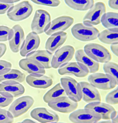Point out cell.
<instances>
[{
  "instance_id": "cell-1",
  "label": "cell",
  "mask_w": 118,
  "mask_h": 123,
  "mask_svg": "<svg viewBox=\"0 0 118 123\" xmlns=\"http://www.w3.org/2000/svg\"><path fill=\"white\" fill-rule=\"evenodd\" d=\"M83 50L88 56L99 63H105L112 59V55L109 50L98 43H88L85 46Z\"/></svg>"
},
{
  "instance_id": "cell-2",
  "label": "cell",
  "mask_w": 118,
  "mask_h": 123,
  "mask_svg": "<svg viewBox=\"0 0 118 123\" xmlns=\"http://www.w3.org/2000/svg\"><path fill=\"white\" fill-rule=\"evenodd\" d=\"M71 33L76 39L83 42L95 40L98 38L99 31L94 26H88L83 23L75 25L71 29Z\"/></svg>"
},
{
  "instance_id": "cell-3",
  "label": "cell",
  "mask_w": 118,
  "mask_h": 123,
  "mask_svg": "<svg viewBox=\"0 0 118 123\" xmlns=\"http://www.w3.org/2000/svg\"><path fill=\"white\" fill-rule=\"evenodd\" d=\"M33 10L31 3L28 1L24 0L11 7L7 11V15L10 20L19 21L29 17Z\"/></svg>"
},
{
  "instance_id": "cell-4",
  "label": "cell",
  "mask_w": 118,
  "mask_h": 123,
  "mask_svg": "<svg viewBox=\"0 0 118 123\" xmlns=\"http://www.w3.org/2000/svg\"><path fill=\"white\" fill-rule=\"evenodd\" d=\"M60 81L66 95L69 98L77 103L81 101L82 93L79 83L73 78L68 76L61 78Z\"/></svg>"
},
{
  "instance_id": "cell-5",
  "label": "cell",
  "mask_w": 118,
  "mask_h": 123,
  "mask_svg": "<svg viewBox=\"0 0 118 123\" xmlns=\"http://www.w3.org/2000/svg\"><path fill=\"white\" fill-rule=\"evenodd\" d=\"M88 82L94 87L104 90L113 88L118 83L115 79L110 75L101 73H95L90 75L88 77Z\"/></svg>"
},
{
  "instance_id": "cell-6",
  "label": "cell",
  "mask_w": 118,
  "mask_h": 123,
  "mask_svg": "<svg viewBox=\"0 0 118 123\" xmlns=\"http://www.w3.org/2000/svg\"><path fill=\"white\" fill-rule=\"evenodd\" d=\"M69 119L73 123H95L101 119L99 114L85 108L73 111L70 115Z\"/></svg>"
},
{
  "instance_id": "cell-7",
  "label": "cell",
  "mask_w": 118,
  "mask_h": 123,
  "mask_svg": "<svg viewBox=\"0 0 118 123\" xmlns=\"http://www.w3.org/2000/svg\"><path fill=\"white\" fill-rule=\"evenodd\" d=\"M105 4L102 2H98L94 4L84 16L83 24L88 26H94L101 23L103 15L106 13Z\"/></svg>"
},
{
  "instance_id": "cell-8",
  "label": "cell",
  "mask_w": 118,
  "mask_h": 123,
  "mask_svg": "<svg viewBox=\"0 0 118 123\" xmlns=\"http://www.w3.org/2000/svg\"><path fill=\"white\" fill-rule=\"evenodd\" d=\"M75 54L74 48L70 45H65L58 49L53 56L51 63L52 68H57L69 62Z\"/></svg>"
},
{
  "instance_id": "cell-9",
  "label": "cell",
  "mask_w": 118,
  "mask_h": 123,
  "mask_svg": "<svg viewBox=\"0 0 118 123\" xmlns=\"http://www.w3.org/2000/svg\"><path fill=\"white\" fill-rule=\"evenodd\" d=\"M51 22V17L47 11L39 9L35 13L31 25L32 31L38 34L45 32Z\"/></svg>"
},
{
  "instance_id": "cell-10",
  "label": "cell",
  "mask_w": 118,
  "mask_h": 123,
  "mask_svg": "<svg viewBox=\"0 0 118 123\" xmlns=\"http://www.w3.org/2000/svg\"><path fill=\"white\" fill-rule=\"evenodd\" d=\"M34 102L33 98L29 96L20 97L11 104L8 111L14 118L18 117L23 114L33 105Z\"/></svg>"
},
{
  "instance_id": "cell-11",
  "label": "cell",
  "mask_w": 118,
  "mask_h": 123,
  "mask_svg": "<svg viewBox=\"0 0 118 123\" xmlns=\"http://www.w3.org/2000/svg\"><path fill=\"white\" fill-rule=\"evenodd\" d=\"M73 18L70 16H62L58 17L51 21L45 32L47 35L59 32L64 31L73 23Z\"/></svg>"
},
{
  "instance_id": "cell-12",
  "label": "cell",
  "mask_w": 118,
  "mask_h": 123,
  "mask_svg": "<svg viewBox=\"0 0 118 123\" xmlns=\"http://www.w3.org/2000/svg\"><path fill=\"white\" fill-rule=\"evenodd\" d=\"M47 104L48 106L54 111L65 113L74 111L78 105L77 102L72 101L66 96L60 97Z\"/></svg>"
},
{
  "instance_id": "cell-13",
  "label": "cell",
  "mask_w": 118,
  "mask_h": 123,
  "mask_svg": "<svg viewBox=\"0 0 118 123\" xmlns=\"http://www.w3.org/2000/svg\"><path fill=\"white\" fill-rule=\"evenodd\" d=\"M84 108L91 110L100 116L101 119H112L117 115L115 109L111 105L101 102H95L87 104Z\"/></svg>"
},
{
  "instance_id": "cell-14",
  "label": "cell",
  "mask_w": 118,
  "mask_h": 123,
  "mask_svg": "<svg viewBox=\"0 0 118 123\" xmlns=\"http://www.w3.org/2000/svg\"><path fill=\"white\" fill-rule=\"evenodd\" d=\"M24 39V33L22 28L19 25H14L11 28L8 39L11 50L14 53L18 52Z\"/></svg>"
},
{
  "instance_id": "cell-15",
  "label": "cell",
  "mask_w": 118,
  "mask_h": 123,
  "mask_svg": "<svg viewBox=\"0 0 118 123\" xmlns=\"http://www.w3.org/2000/svg\"><path fill=\"white\" fill-rule=\"evenodd\" d=\"M58 72L61 75L71 74L79 78L85 77L89 73L85 67L77 62H69L63 64L59 68Z\"/></svg>"
},
{
  "instance_id": "cell-16",
  "label": "cell",
  "mask_w": 118,
  "mask_h": 123,
  "mask_svg": "<svg viewBox=\"0 0 118 123\" xmlns=\"http://www.w3.org/2000/svg\"><path fill=\"white\" fill-rule=\"evenodd\" d=\"M25 91L23 86L17 82L7 81L0 83V94L9 97H18L22 95Z\"/></svg>"
},
{
  "instance_id": "cell-17",
  "label": "cell",
  "mask_w": 118,
  "mask_h": 123,
  "mask_svg": "<svg viewBox=\"0 0 118 123\" xmlns=\"http://www.w3.org/2000/svg\"><path fill=\"white\" fill-rule=\"evenodd\" d=\"M31 116L41 123L58 122L59 118L54 111L44 107H38L33 109L30 113Z\"/></svg>"
},
{
  "instance_id": "cell-18",
  "label": "cell",
  "mask_w": 118,
  "mask_h": 123,
  "mask_svg": "<svg viewBox=\"0 0 118 123\" xmlns=\"http://www.w3.org/2000/svg\"><path fill=\"white\" fill-rule=\"evenodd\" d=\"M40 42L38 34L32 31L30 32L24 39L20 48V53L21 55L26 56L29 53L37 49Z\"/></svg>"
},
{
  "instance_id": "cell-19",
  "label": "cell",
  "mask_w": 118,
  "mask_h": 123,
  "mask_svg": "<svg viewBox=\"0 0 118 123\" xmlns=\"http://www.w3.org/2000/svg\"><path fill=\"white\" fill-rule=\"evenodd\" d=\"M81 89L83 100L89 103L95 102H101V96L98 91L89 82L81 81L79 82Z\"/></svg>"
},
{
  "instance_id": "cell-20",
  "label": "cell",
  "mask_w": 118,
  "mask_h": 123,
  "mask_svg": "<svg viewBox=\"0 0 118 123\" xmlns=\"http://www.w3.org/2000/svg\"><path fill=\"white\" fill-rule=\"evenodd\" d=\"M26 82L34 88L46 89L51 86L53 80L50 77L41 74H29L26 77Z\"/></svg>"
},
{
  "instance_id": "cell-21",
  "label": "cell",
  "mask_w": 118,
  "mask_h": 123,
  "mask_svg": "<svg viewBox=\"0 0 118 123\" xmlns=\"http://www.w3.org/2000/svg\"><path fill=\"white\" fill-rule=\"evenodd\" d=\"M67 37V33L64 31L53 34L48 38L46 43V49L53 54L64 43Z\"/></svg>"
},
{
  "instance_id": "cell-22",
  "label": "cell",
  "mask_w": 118,
  "mask_h": 123,
  "mask_svg": "<svg viewBox=\"0 0 118 123\" xmlns=\"http://www.w3.org/2000/svg\"><path fill=\"white\" fill-rule=\"evenodd\" d=\"M53 54L46 50H35L30 52L26 58L34 60L41 64L45 69L52 68L51 65Z\"/></svg>"
},
{
  "instance_id": "cell-23",
  "label": "cell",
  "mask_w": 118,
  "mask_h": 123,
  "mask_svg": "<svg viewBox=\"0 0 118 123\" xmlns=\"http://www.w3.org/2000/svg\"><path fill=\"white\" fill-rule=\"evenodd\" d=\"M75 57L77 62L85 67L88 70L89 73H95L99 70V63L88 56L83 50L80 49L76 51L75 53Z\"/></svg>"
},
{
  "instance_id": "cell-24",
  "label": "cell",
  "mask_w": 118,
  "mask_h": 123,
  "mask_svg": "<svg viewBox=\"0 0 118 123\" xmlns=\"http://www.w3.org/2000/svg\"><path fill=\"white\" fill-rule=\"evenodd\" d=\"M19 67L30 74H44L45 69L41 64L36 61L26 58L21 59L19 62Z\"/></svg>"
},
{
  "instance_id": "cell-25",
  "label": "cell",
  "mask_w": 118,
  "mask_h": 123,
  "mask_svg": "<svg viewBox=\"0 0 118 123\" xmlns=\"http://www.w3.org/2000/svg\"><path fill=\"white\" fill-rule=\"evenodd\" d=\"M25 74L20 70L11 68L7 69L0 74V82L7 81H14L20 83L25 79Z\"/></svg>"
},
{
  "instance_id": "cell-26",
  "label": "cell",
  "mask_w": 118,
  "mask_h": 123,
  "mask_svg": "<svg viewBox=\"0 0 118 123\" xmlns=\"http://www.w3.org/2000/svg\"><path fill=\"white\" fill-rule=\"evenodd\" d=\"M101 22L103 25L107 29H118V13L112 12L105 13L101 18Z\"/></svg>"
},
{
  "instance_id": "cell-27",
  "label": "cell",
  "mask_w": 118,
  "mask_h": 123,
  "mask_svg": "<svg viewBox=\"0 0 118 123\" xmlns=\"http://www.w3.org/2000/svg\"><path fill=\"white\" fill-rule=\"evenodd\" d=\"M118 29L104 30L99 34L98 38L102 42L107 44L118 43Z\"/></svg>"
},
{
  "instance_id": "cell-28",
  "label": "cell",
  "mask_w": 118,
  "mask_h": 123,
  "mask_svg": "<svg viewBox=\"0 0 118 123\" xmlns=\"http://www.w3.org/2000/svg\"><path fill=\"white\" fill-rule=\"evenodd\" d=\"M64 1L71 9L82 11L89 10L94 4V1L93 0H66Z\"/></svg>"
},
{
  "instance_id": "cell-29",
  "label": "cell",
  "mask_w": 118,
  "mask_h": 123,
  "mask_svg": "<svg viewBox=\"0 0 118 123\" xmlns=\"http://www.w3.org/2000/svg\"><path fill=\"white\" fill-rule=\"evenodd\" d=\"M66 96L64 90L59 83L49 90L44 95L43 99L45 102L48 103L61 97Z\"/></svg>"
},
{
  "instance_id": "cell-30",
  "label": "cell",
  "mask_w": 118,
  "mask_h": 123,
  "mask_svg": "<svg viewBox=\"0 0 118 123\" xmlns=\"http://www.w3.org/2000/svg\"><path fill=\"white\" fill-rule=\"evenodd\" d=\"M104 71L106 74L113 78L118 83V65L113 62H109L104 63L103 66Z\"/></svg>"
},
{
  "instance_id": "cell-31",
  "label": "cell",
  "mask_w": 118,
  "mask_h": 123,
  "mask_svg": "<svg viewBox=\"0 0 118 123\" xmlns=\"http://www.w3.org/2000/svg\"><path fill=\"white\" fill-rule=\"evenodd\" d=\"M14 117L8 111L0 108V123H12Z\"/></svg>"
},
{
  "instance_id": "cell-32",
  "label": "cell",
  "mask_w": 118,
  "mask_h": 123,
  "mask_svg": "<svg viewBox=\"0 0 118 123\" xmlns=\"http://www.w3.org/2000/svg\"><path fill=\"white\" fill-rule=\"evenodd\" d=\"M106 101L107 104L111 105L118 104V86L107 95L106 98Z\"/></svg>"
},
{
  "instance_id": "cell-33",
  "label": "cell",
  "mask_w": 118,
  "mask_h": 123,
  "mask_svg": "<svg viewBox=\"0 0 118 123\" xmlns=\"http://www.w3.org/2000/svg\"><path fill=\"white\" fill-rule=\"evenodd\" d=\"M31 1L37 5L52 7L58 6L61 3L60 1L58 0H32Z\"/></svg>"
},
{
  "instance_id": "cell-34",
  "label": "cell",
  "mask_w": 118,
  "mask_h": 123,
  "mask_svg": "<svg viewBox=\"0 0 118 123\" xmlns=\"http://www.w3.org/2000/svg\"><path fill=\"white\" fill-rule=\"evenodd\" d=\"M11 28L7 26L0 25V42L8 40Z\"/></svg>"
},
{
  "instance_id": "cell-35",
  "label": "cell",
  "mask_w": 118,
  "mask_h": 123,
  "mask_svg": "<svg viewBox=\"0 0 118 123\" xmlns=\"http://www.w3.org/2000/svg\"><path fill=\"white\" fill-rule=\"evenodd\" d=\"M13 98L0 94V107H4L9 105L13 101Z\"/></svg>"
},
{
  "instance_id": "cell-36",
  "label": "cell",
  "mask_w": 118,
  "mask_h": 123,
  "mask_svg": "<svg viewBox=\"0 0 118 123\" xmlns=\"http://www.w3.org/2000/svg\"><path fill=\"white\" fill-rule=\"evenodd\" d=\"M12 64L6 61L0 60V74L6 70L11 68Z\"/></svg>"
},
{
  "instance_id": "cell-37",
  "label": "cell",
  "mask_w": 118,
  "mask_h": 123,
  "mask_svg": "<svg viewBox=\"0 0 118 123\" xmlns=\"http://www.w3.org/2000/svg\"><path fill=\"white\" fill-rule=\"evenodd\" d=\"M14 5L13 4H7L0 2V14L5 13L11 7Z\"/></svg>"
},
{
  "instance_id": "cell-38",
  "label": "cell",
  "mask_w": 118,
  "mask_h": 123,
  "mask_svg": "<svg viewBox=\"0 0 118 123\" xmlns=\"http://www.w3.org/2000/svg\"><path fill=\"white\" fill-rule=\"evenodd\" d=\"M108 4L111 8L116 10L118 9V0H110L108 1Z\"/></svg>"
},
{
  "instance_id": "cell-39",
  "label": "cell",
  "mask_w": 118,
  "mask_h": 123,
  "mask_svg": "<svg viewBox=\"0 0 118 123\" xmlns=\"http://www.w3.org/2000/svg\"><path fill=\"white\" fill-rule=\"evenodd\" d=\"M6 49V46L5 44L0 43V58L4 54Z\"/></svg>"
},
{
  "instance_id": "cell-40",
  "label": "cell",
  "mask_w": 118,
  "mask_h": 123,
  "mask_svg": "<svg viewBox=\"0 0 118 123\" xmlns=\"http://www.w3.org/2000/svg\"><path fill=\"white\" fill-rule=\"evenodd\" d=\"M111 49L112 52L117 56H118V43L111 45Z\"/></svg>"
},
{
  "instance_id": "cell-41",
  "label": "cell",
  "mask_w": 118,
  "mask_h": 123,
  "mask_svg": "<svg viewBox=\"0 0 118 123\" xmlns=\"http://www.w3.org/2000/svg\"><path fill=\"white\" fill-rule=\"evenodd\" d=\"M18 0H0V2L7 4H13L20 1Z\"/></svg>"
},
{
  "instance_id": "cell-42",
  "label": "cell",
  "mask_w": 118,
  "mask_h": 123,
  "mask_svg": "<svg viewBox=\"0 0 118 123\" xmlns=\"http://www.w3.org/2000/svg\"><path fill=\"white\" fill-rule=\"evenodd\" d=\"M21 123H37L30 119H26L24 120Z\"/></svg>"
},
{
  "instance_id": "cell-43",
  "label": "cell",
  "mask_w": 118,
  "mask_h": 123,
  "mask_svg": "<svg viewBox=\"0 0 118 123\" xmlns=\"http://www.w3.org/2000/svg\"><path fill=\"white\" fill-rule=\"evenodd\" d=\"M118 115H117L115 117L111 119L112 123H118Z\"/></svg>"
},
{
  "instance_id": "cell-44",
  "label": "cell",
  "mask_w": 118,
  "mask_h": 123,
  "mask_svg": "<svg viewBox=\"0 0 118 123\" xmlns=\"http://www.w3.org/2000/svg\"><path fill=\"white\" fill-rule=\"evenodd\" d=\"M95 123H112L111 120H107L101 121H98Z\"/></svg>"
},
{
  "instance_id": "cell-45",
  "label": "cell",
  "mask_w": 118,
  "mask_h": 123,
  "mask_svg": "<svg viewBox=\"0 0 118 123\" xmlns=\"http://www.w3.org/2000/svg\"><path fill=\"white\" fill-rule=\"evenodd\" d=\"M63 123V122H51L50 123Z\"/></svg>"
},
{
  "instance_id": "cell-46",
  "label": "cell",
  "mask_w": 118,
  "mask_h": 123,
  "mask_svg": "<svg viewBox=\"0 0 118 123\" xmlns=\"http://www.w3.org/2000/svg\"><path fill=\"white\" fill-rule=\"evenodd\" d=\"M21 123V122H18V123Z\"/></svg>"
}]
</instances>
